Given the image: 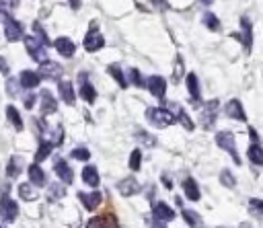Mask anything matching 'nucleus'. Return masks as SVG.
Here are the masks:
<instances>
[{"label":"nucleus","instance_id":"obj_43","mask_svg":"<svg viewBox=\"0 0 263 228\" xmlns=\"http://www.w3.org/2000/svg\"><path fill=\"white\" fill-rule=\"evenodd\" d=\"M129 80H132V84L134 86H144V78H142V74L136 70V68H129Z\"/></svg>","mask_w":263,"mask_h":228},{"label":"nucleus","instance_id":"obj_55","mask_svg":"<svg viewBox=\"0 0 263 228\" xmlns=\"http://www.w3.org/2000/svg\"><path fill=\"white\" fill-rule=\"evenodd\" d=\"M0 228H6V226H4V224H0Z\"/></svg>","mask_w":263,"mask_h":228},{"label":"nucleus","instance_id":"obj_39","mask_svg":"<svg viewBox=\"0 0 263 228\" xmlns=\"http://www.w3.org/2000/svg\"><path fill=\"white\" fill-rule=\"evenodd\" d=\"M220 183H222L224 187H234V185H236V179H234V175H232L228 168H224V170L220 173Z\"/></svg>","mask_w":263,"mask_h":228},{"label":"nucleus","instance_id":"obj_18","mask_svg":"<svg viewBox=\"0 0 263 228\" xmlns=\"http://www.w3.org/2000/svg\"><path fill=\"white\" fill-rule=\"evenodd\" d=\"M240 35H242V45L247 49V53H251V45H253V25L247 16L240 18Z\"/></svg>","mask_w":263,"mask_h":228},{"label":"nucleus","instance_id":"obj_5","mask_svg":"<svg viewBox=\"0 0 263 228\" xmlns=\"http://www.w3.org/2000/svg\"><path fill=\"white\" fill-rule=\"evenodd\" d=\"M216 115H218V101L212 99V101L203 103V107H201V117H199L203 129H212V127H214V123H216Z\"/></svg>","mask_w":263,"mask_h":228},{"label":"nucleus","instance_id":"obj_4","mask_svg":"<svg viewBox=\"0 0 263 228\" xmlns=\"http://www.w3.org/2000/svg\"><path fill=\"white\" fill-rule=\"evenodd\" d=\"M18 216V205L14 199H10L8 193H2L0 195V218L4 222H14Z\"/></svg>","mask_w":263,"mask_h":228},{"label":"nucleus","instance_id":"obj_50","mask_svg":"<svg viewBox=\"0 0 263 228\" xmlns=\"http://www.w3.org/2000/svg\"><path fill=\"white\" fill-rule=\"evenodd\" d=\"M249 136H251V144H259V136L253 127H249Z\"/></svg>","mask_w":263,"mask_h":228},{"label":"nucleus","instance_id":"obj_13","mask_svg":"<svg viewBox=\"0 0 263 228\" xmlns=\"http://www.w3.org/2000/svg\"><path fill=\"white\" fill-rule=\"evenodd\" d=\"M53 170H55V175L60 177L62 185H70V183L74 181V173H72L70 164H66V160H64V158H58V160H55Z\"/></svg>","mask_w":263,"mask_h":228},{"label":"nucleus","instance_id":"obj_31","mask_svg":"<svg viewBox=\"0 0 263 228\" xmlns=\"http://www.w3.org/2000/svg\"><path fill=\"white\" fill-rule=\"evenodd\" d=\"M173 107H175V109H177V117H175V119H179V121H181V123H183V127H185V129H189V131H191V129H193V127H195V123H193V121H191V117H189V115H187V111H185V109H183V107H179V105H175V103H173Z\"/></svg>","mask_w":263,"mask_h":228},{"label":"nucleus","instance_id":"obj_25","mask_svg":"<svg viewBox=\"0 0 263 228\" xmlns=\"http://www.w3.org/2000/svg\"><path fill=\"white\" fill-rule=\"evenodd\" d=\"M181 216H183V220L187 222V226H189V228H205V226H203V220L197 216V212L181 207Z\"/></svg>","mask_w":263,"mask_h":228},{"label":"nucleus","instance_id":"obj_42","mask_svg":"<svg viewBox=\"0 0 263 228\" xmlns=\"http://www.w3.org/2000/svg\"><path fill=\"white\" fill-rule=\"evenodd\" d=\"M181 76H183V58L177 55V60H175V70H173V80L179 82Z\"/></svg>","mask_w":263,"mask_h":228},{"label":"nucleus","instance_id":"obj_20","mask_svg":"<svg viewBox=\"0 0 263 228\" xmlns=\"http://www.w3.org/2000/svg\"><path fill=\"white\" fill-rule=\"evenodd\" d=\"M58 90H60V97H62V101H64L66 105H74V103H76L74 88H72V82H70V80H60Z\"/></svg>","mask_w":263,"mask_h":228},{"label":"nucleus","instance_id":"obj_28","mask_svg":"<svg viewBox=\"0 0 263 228\" xmlns=\"http://www.w3.org/2000/svg\"><path fill=\"white\" fill-rule=\"evenodd\" d=\"M21 173H23V158H21V156H12V158L8 160L6 175H8L10 179H14V177H18Z\"/></svg>","mask_w":263,"mask_h":228},{"label":"nucleus","instance_id":"obj_22","mask_svg":"<svg viewBox=\"0 0 263 228\" xmlns=\"http://www.w3.org/2000/svg\"><path fill=\"white\" fill-rule=\"evenodd\" d=\"M183 191H185L187 199H191V201H197V199L201 197L199 187H197V181H195V179H191V177H187V179L183 181Z\"/></svg>","mask_w":263,"mask_h":228},{"label":"nucleus","instance_id":"obj_1","mask_svg":"<svg viewBox=\"0 0 263 228\" xmlns=\"http://www.w3.org/2000/svg\"><path fill=\"white\" fill-rule=\"evenodd\" d=\"M146 119L156 127H168L177 121L175 115L164 107H148L146 109Z\"/></svg>","mask_w":263,"mask_h":228},{"label":"nucleus","instance_id":"obj_9","mask_svg":"<svg viewBox=\"0 0 263 228\" xmlns=\"http://www.w3.org/2000/svg\"><path fill=\"white\" fill-rule=\"evenodd\" d=\"M62 66L58 64V62H53V60H47V62H43L41 66H39V78H49V80H58V78H62Z\"/></svg>","mask_w":263,"mask_h":228},{"label":"nucleus","instance_id":"obj_24","mask_svg":"<svg viewBox=\"0 0 263 228\" xmlns=\"http://www.w3.org/2000/svg\"><path fill=\"white\" fill-rule=\"evenodd\" d=\"M99 181H101L99 170H97L92 164H88V166H84V168H82V183H86L88 187H97V185H99Z\"/></svg>","mask_w":263,"mask_h":228},{"label":"nucleus","instance_id":"obj_56","mask_svg":"<svg viewBox=\"0 0 263 228\" xmlns=\"http://www.w3.org/2000/svg\"><path fill=\"white\" fill-rule=\"evenodd\" d=\"M218 228H224V226H218Z\"/></svg>","mask_w":263,"mask_h":228},{"label":"nucleus","instance_id":"obj_17","mask_svg":"<svg viewBox=\"0 0 263 228\" xmlns=\"http://www.w3.org/2000/svg\"><path fill=\"white\" fill-rule=\"evenodd\" d=\"M224 111H226V115H228V117H232V119L247 121V113L242 111V105H240V101H238V99H230V101L226 103Z\"/></svg>","mask_w":263,"mask_h":228},{"label":"nucleus","instance_id":"obj_15","mask_svg":"<svg viewBox=\"0 0 263 228\" xmlns=\"http://www.w3.org/2000/svg\"><path fill=\"white\" fill-rule=\"evenodd\" d=\"M53 47L58 49V53H60L62 58H72V55H74V51H76L74 41H72V39H68V37H58V39L53 41Z\"/></svg>","mask_w":263,"mask_h":228},{"label":"nucleus","instance_id":"obj_44","mask_svg":"<svg viewBox=\"0 0 263 228\" xmlns=\"http://www.w3.org/2000/svg\"><path fill=\"white\" fill-rule=\"evenodd\" d=\"M249 207H251V214L261 218V210H263V201L261 199H249Z\"/></svg>","mask_w":263,"mask_h":228},{"label":"nucleus","instance_id":"obj_36","mask_svg":"<svg viewBox=\"0 0 263 228\" xmlns=\"http://www.w3.org/2000/svg\"><path fill=\"white\" fill-rule=\"evenodd\" d=\"M6 92H8V97H21V84H18L16 78H10L8 76V80H6Z\"/></svg>","mask_w":263,"mask_h":228},{"label":"nucleus","instance_id":"obj_46","mask_svg":"<svg viewBox=\"0 0 263 228\" xmlns=\"http://www.w3.org/2000/svg\"><path fill=\"white\" fill-rule=\"evenodd\" d=\"M138 138H140V140H144V144H146V146H156V144H154L156 140H154L152 136H148V134H144V131H138Z\"/></svg>","mask_w":263,"mask_h":228},{"label":"nucleus","instance_id":"obj_45","mask_svg":"<svg viewBox=\"0 0 263 228\" xmlns=\"http://www.w3.org/2000/svg\"><path fill=\"white\" fill-rule=\"evenodd\" d=\"M23 97V103H25V107L27 109H33V105H35V101H37V97H35V92H25V94H21Z\"/></svg>","mask_w":263,"mask_h":228},{"label":"nucleus","instance_id":"obj_16","mask_svg":"<svg viewBox=\"0 0 263 228\" xmlns=\"http://www.w3.org/2000/svg\"><path fill=\"white\" fill-rule=\"evenodd\" d=\"M117 191L123 195V197H129V195H136L140 191V183L134 179V177H125L117 183Z\"/></svg>","mask_w":263,"mask_h":228},{"label":"nucleus","instance_id":"obj_27","mask_svg":"<svg viewBox=\"0 0 263 228\" xmlns=\"http://www.w3.org/2000/svg\"><path fill=\"white\" fill-rule=\"evenodd\" d=\"M51 150H53V142L51 140H41L39 142V148L35 152V164H39L41 160H45L51 154Z\"/></svg>","mask_w":263,"mask_h":228},{"label":"nucleus","instance_id":"obj_23","mask_svg":"<svg viewBox=\"0 0 263 228\" xmlns=\"http://www.w3.org/2000/svg\"><path fill=\"white\" fill-rule=\"evenodd\" d=\"M187 88H189V97L193 103H197L201 99V90H199V80H197V74H187Z\"/></svg>","mask_w":263,"mask_h":228},{"label":"nucleus","instance_id":"obj_7","mask_svg":"<svg viewBox=\"0 0 263 228\" xmlns=\"http://www.w3.org/2000/svg\"><path fill=\"white\" fill-rule=\"evenodd\" d=\"M144 86H148V90L158 99V101H162L164 103V92H166V82H164V78L162 76H150L148 80H144Z\"/></svg>","mask_w":263,"mask_h":228},{"label":"nucleus","instance_id":"obj_38","mask_svg":"<svg viewBox=\"0 0 263 228\" xmlns=\"http://www.w3.org/2000/svg\"><path fill=\"white\" fill-rule=\"evenodd\" d=\"M70 156H72V158H76V160H80V162H84V160H88V158H90V152H88V148L80 146V148H74V150L70 152Z\"/></svg>","mask_w":263,"mask_h":228},{"label":"nucleus","instance_id":"obj_26","mask_svg":"<svg viewBox=\"0 0 263 228\" xmlns=\"http://www.w3.org/2000/svg\"><path fill=\"white\" fill-rule=\"evenodd\" d=\"M29 179H31V183L35 185V187H45V173L41 170V166L39 164H31L29 166Z\"/></svg>","mask_w":263,"mask_h":228},{"label":"nucleus","instance_id":"obj_49","mask_svg":"<svg viewBox=\"0 0 263 228\" xmlns=\"http://www.w3.org/2000/svg\"><path fill=\"white\" fill-rule=\"evenodd\" d=\"M0 72H2L4 76H8V72H10V66L6 64V60H4V58H0Z\"/></svg>","mask_w":263,"mask_h":228},{"label":"nucleus","instance_id":"obj_14","mask_svg":"<svg viewBox=\"0 0 263 228\" xmlns=\"http://www.w3.org/2000/svg\"><path fill=\"white\" fill-rule=\"evenodd\" d=\"M105 45V39H103V35L99 33V29H90L88 33H86V37H84V49L86 51H97V49H101Z\"/></svg>","mask_w":263,"mask_h":228},{"label":"nucleus","instance_id":"obj_52","mask_svg":"<svg viewBox=\"0 0 263 228\" xmlns=\"http://www.w3.org/2000/svg\"><path fill=\"white\" fill-rule=\"evenodd\" d=\"M78 4H80V0H72V6L74 8H78Z\"/></svg>","mask_w":263,"mask_h":228},{"label":"nucleus","instance_id":"obj_51","mask_svg":"<svg viewBox=\"0 0 263 228\" xmlns=\"http://www.w3.org/2000/svg\"><path fill=\"white\" fill-rule=\"evenodd\" d=\"M162 183H164V185H166L168 189H171V185H173V183H171V179H168L166 175H162Z\"/></svg>","mask_w":263,"mask_h":228},{"label":"nucleus","instance_id":"obj_30","mask_svg":"<svg viewBox=\"0 0 263 228\" xmlns=\"http://www.w3.org/2000/svg\"><path fill=\"white\" fill-rule=\"evenodd\" d=\"M6 117H8V121L16 127V131H21V129H23V119H21V113L16 111V107L8 105V107H6Z\"/></svg>","mask_w":263,"mask_h":228},{"label":"nucleus","instance_id":"obj_6","mask_svg":"<svg viewBox=\"0 0 263 228\" xmlns=\"http://www.w3.org/2000/svg\"><path fill=\"white\" fill-rule=\"evenodd\" d=\"M117 216L113 212H103L101 216H95L88 220L86 228H117Z\"/></svg>","mask_w":263,"mask_h":228},{"label":"nucleus","instance_id":"obj_37","mask_svg":"<svg viewBox=\"0 0 263 228\" xmlns=\"http://www.w3.org/2000/svg\"><path fill=\"white\" fill-rule=\"evenodd\" d=\"M18 6V0H0V14L10 16V12Z\"/></svg>","mask_w":263,"mask_h":228},{"label":"nucleus","instance_id":"obj_8","mask_svg":"<svg viewBox=\"0 0 263 228\" xmlns=\"http://www.w3.org/2000/svg\"><path fill=\"white\" fill-rule=\"evenodd\" d=\"M4 37L8 41L23 39V25L18 21H14L12 16H4Z\"/></svg>","mask_w":263,"mask_h":228},{"label":"nucleus","instance_id":"obj_21","mask_svg":"<svg viewBox=\"0 0 263 228\" xmlns=\"http://www.w3.org/2000/svg\"><path fill=\"white\" fill-rule=\"evenodd\" d=\"M55 111H58V103L51 97V92L49 90H41V113L43 115H51Z\"/></svg>","mask_w":263,"mask_h":228},{"label":"nucleus","instance_id":"obj_47","mask_svg":"<svg viewBox=\"0 0 263 228\" xmlns=\"http://www.w3.org/2000/svg\"><path fill=\"white\" fill-rule=\"evenodd\" d=\"M146 226H148V228H166L164 222H158V220H154V218H146Z\"/></svg>","mask_w":263,"mask_h":228},{"label":"nucleus","instance_id":"obj_19","mask_svg":"<svg viewBox=\"0 0 263 228\" xmlns=\"http://www.w3.org/2000/svg\"><path fill=\"white\" fill-rule=\"evenodd\" d=\"M39 82H41V78H39V74L33 72V70H23L21 76H18V84H21L23 88H29V90H33L35 86H39Z\"/></svg>","mask_w":263,"mask_h":228},{"label":"nucleus","instance_id":"obj_32","mask_svg":"<svg viewBox=\"0 0 263 228\" xmlns=\"http://www.w3.org/2000/svg\"><path fill=\"white\" fill-rule=\"evenodd\" d=\"M107 72L117 80V84H119L121 88H127V84H129V82L125 80V76H123V72H121V68H119L117 64H111V66L107 68Z\"/></svg>","mask_w":263,"mask_h":228},{"label":"nucleus","instance_id":"obj_3","mask_svg":"<svg viewBox=\"0 0 263 228\" xmlns=\"http://www.w3.org/2000/svg\"><path fill=\"white\" fill-rule=\"evenodd\" d=\"M216 144H218L222 150H226V152L232 156L234 164H240V162H242V160H240V156H238V152H236L234 136H232L230 131H218V134H216Z\"/></svg>","mask_w":263,"mask_h":228},{"label":"nucleus","instance_id":"obj_11","mask_svg":"<svg viewBox=\"0 0 263 228\" xmlns=\"http://www.w3.org/2000/svg\"><path fill=\"white\" fill-rule=\"evenodd\" d=\"M152 216L158 222H171V220H175V210H171V205L164 201H156L152 205Z\"/></svg>","mask_w":263,"mask_h":228},{"label":"nucleus","instance_id":"obj_35","mask_svg":"<svg viewBox=\"0 0 263 228\" xmlns=\"http://www.w3.org/2000/svg\"><path fill=\"white\" fill-rule=\"evenodd\" d=\"M203 25L208 29H212V31H220V21H218V16L214 12H205L203 14Z\"/></svg>","mask_w":263,"mask_h":228},{"label":"nucleus","instance_id":"obj_54","mask_svg":"<svg viewBox=\"0 0 263 228\" xmlns=\"http://www.w3.org/2000/svg\"><path fill=\"white\" fill-rule=\"evenodd\" d=\"M201 2H203V4H212L214 0H201Z\"/></svg>","mask_w":263,"mask_h":228},{"label":"nucleus","instance_id":"obj_2","mask_svg":"<svg viewBox=\"0 0 263 228\" xmlns=\"http://www.w3.org/2000/svg\"><path fill=\"white\" fill-rule=\"evenodd\" d=\"M25 47H27V53L33 58V62H39V64H43V62H47L49 58H47V47L35 37V35H29V37H25Z\"/></svg>","mask_w":263,"mask_h":228},{"label":"nucleus","instance_id":"obj_33","mask_svg":"<svg viewBox=\"0 0 263 228\" xmlns=\"http://www.w3.org/2000/svg\"><path fill=\"white\" fill-rule=\"evenodd\" d=\"M18 195H21V199H25V201H35V199H37V193L33 191L31 183H21V185H18Z\"/></svg>","mask_w":263,"mask_h":228},{"label":"nucleus","instance_id":"obj_53","mask_svg":"<svg viewBox=\"0 0 263 228\" xmlns=\"http://www.w3.org/2000/svg\"><path fill=\"white\" fill-rule=\"evenodd\" d=\"M240 228H253V226H251V224H247V222H245V224H240Z\"/></svg>","mask_w":263,"mask_h":228},{"label":"nucleus","instance_id":"obj_40","mask_svg":"<svg viewBox=\"0 0 263 228\" xmlns=\"http://www.w3.org/2000/svg\"><path fill=\"white\" fill-rule=\"evenodd\" d=\"M33 33H35V37H37V39H39V41H41L45 47L49 45V37L45 35V31H43V27H41L39 23H33Z\"/></svg>","mask_w":263,"mask_h":228},{"label":"nucleus","instance_id":"obj_12","mask_svg":"<svg viewBox=\"0 0 263 228\" xmlns=\"http://www.w3.org/2000/svg\"><path fill=\"white\" fill-rule=\"evenodd\" d=\"M78 199L82 201V205H84L88 212H95V210L99 207L103 195H101V191H80V193H78Z\"/></svg>","mask_w":263,"mask_h":228},{"label":"nucleus","instance_id":"obj_41","mask_svg":"<svg viewBox=\"0 0 263 228\" xmlns=\"http://www.w3.org/2000/svg\"><path fill=\"white\" fill-rule=\"evenodd\" d=\"M140 160H142V152L138 148L132 150V154H129V168L132 170H138L140 168Z\"/></svg>","mask_w":263,"mask_h":228},{"label":"nucleus","instance_id":"obj_10","mask_svg":"<svg viewBox=\"0 0 263 228\" xmlns=\"http://www.w3.org/2000/svg\"><path fill=\"white\" fill-rule=\"evenodd\" d=\"M78 86H80V97H82L86 103H95V99H97V90H95V86L90 84L86 72H80V74H78Z\"/></svg>","mask_w":263,"mask_h":228},{"label":"nucleus","instance_id":"obj_29","mask_svg":"<svg viewBox=\"0 0 263 228\" xmlns=\"http://www.w3.org/2000/svg\"><path fill=\"white\" fill-rule=\"evenodd\" d=\"M64 195H66V185H62V183H49V187H47V199L49 201H58Z\"/></svg>","mask_w":263,"mask_h":228},{"label":"nucleus","instance_id":"obj_34","mask_svg":"<svg viewBox=\"0 0 263 228\" xmlns=\"http://www.w3.org/2000/svg\"><path fill=\"white\" fill-rule=\"evenodd\" d=\"M247 154H249L251 162H255V164H263V150H261L259 144H251L249 150H247Z\"/></svg>","mask_w":263,"mask_h":228},{"label":"nucleus","instance_id":"obj_48","mask_svg":"<svg viewBox=\"0 0 263 228\" xmlns=\"http://www.w3.org/2000/svg\"><path fill=\"white\" fill-rule=\"evenodd\" d=\"M150 2H152L158 10H166V8H168V2H166V0H150Z\"/></svg>","mask_w":263,"mask_h":228}]
</instances>
